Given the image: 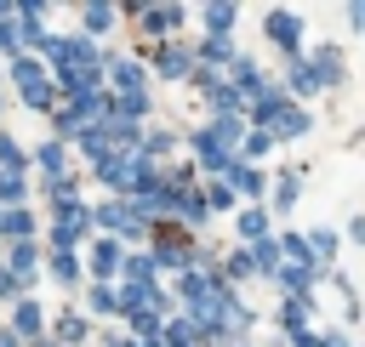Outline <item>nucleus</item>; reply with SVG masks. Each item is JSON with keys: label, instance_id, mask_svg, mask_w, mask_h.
I'll list each match as a JSON object with an SVG mask.
<instances>
[{"label": "nucleus", "instance_id": "nucleus-1", "mask_svg": "<svg viewBox=\"0 0 365 347\" xmlns=\"http://www.w3.org/2000/svg\"><path fill=\"white\" fill-rule=\"evenodd\" d=\"M137 23L148 34H171V28H182V6H137Z\"/></svg>", "mask_w": 365, "mask_h": 347}, {"label": "nucleus", "instance_id": "nucleus-2", "mask_svg": "<svg viewBox=\"0 0 365 347\" xmlns=\"http://www.w3.org/2000/svg\"><path fill=\"white\" fill-rule=\"evenodd\" d=\"M91 216H97V222H103V228H120V233H125V239H137V233H143V222H137V216H131V210H125V205H120V199H103V205H97V210H91Z\"/></svg>", "mask_w": 365, "mask_h": 347}, {"label": "nucleus", "instance_id": "nucleus-3", "mask_svg": "<svg viewBox=\"0 0 365 347\" xmlns=\"http://www.w3.org/2000/svg\"><path fill=\"white\" fill-rule=\"evenodd\" d=\"M297 28H302V23H297L291 11H268V17H262V34H268V40H279L285 51H297V40H302Z\"/></svg>", "mask_w": 365, "mask_h": 347}, {"label": "nucleus", "instance_id": "nucleus-4", "mask_svg": "<svg viewBox=\"0 0 365 347\" xmlns=\"http://www.w3.org/2000/svg\"><path fill=\"white\" fill-rule=\"evenodd\" d=\"M308 74H314V85H336L342 80V51L336 46H319L314 63H308Z\"/></svg>", "mask_w": 365, "mask_h": 347}, {"label": "nucleus", "instance_id": "nucleus-5", "mask_svg": "<svg viewBox=\"0 0 365 347\" xmlns=\"http://www.w3.org/2000/svg\"><path fill=\"white\" fill-rule=\"evenodd\" d=\"M160 74H165V80H188V74H194V57H188L182 46H165V51H160Z\"/></svg>", "mask_w": 365, "mask_h": 347}, {"label": "nucleus", "instance_id": "nucleus-6", "mask_svg": "<svg viewBox=\"0 0 365 347\" xmlns=\"http://www.w3.org/2000/svg\"><path fill=\"white\" fill-rule=\"evenodd\" d=\"M57 85L74 91V97H91L97 91V68H57Z\"/></svg>", "mask_w": 365, "mask_h": 347}, {"label": "nucleus", "instance_id": "nucleus-7", "mask_svg": "<svg viewBox=\"0 0 365 347\" xmlns=\"http://www.w3.org/2000/svg\"><path fill=\"white\" fill-rule=\"evenodd\" d=\"M279 114H285V91H279V85H262V97H257V119L274 131V125H279Z\"/></svg>", "mask_w": 365, "mask_h": 347}, {"label": "nucleus", "instance_id": "nucleus-8", "mask_svg": "<svg viewBox=\"0 0 365 347\" xmlns=\"http://www.w3.org/2000/svg\"><path fill=\"white\" fill-rule=\"evenodd\" d=\"M171 216H182V222H205L211 210H205V193H171Z\"/></svg>", "mask_w": 365, "mask_h": 347}, {"label": "nucleus", "instance_id": "nucleus-9", "mask_svg": "<svg viewBox=\"0 0 365 347\" xmlns=\"http://www.w3.org/2000/svg\"><path fill=\"white\" fill-rule=\"evenodd\" d=\"M114 85H120V97H137V91H143V68H137L131 57H120V63H114Z\"/></svg>", "mask_w": 365, "mask_h": 347}, {"label": "nucleus", "instance_id": "nucleus-10", "mask_svg": "<svg viewBox=\"0 0 365 347\" xmlns=\"http://www.w3.org/2000/svg\"><path fill=\"white\" fill-rule=\"evenodd\" d=\"M148 262H160V267H182V273H188V262H194V250H188V245H177V239H165V245H160V250H154Z\"/></svg>", "mask_w": 365, "mask_h": 347}, {"label": "nucleus", "instance_id": "nucleus-11", "mask_svg": "<svg viewBox=\"0 0 365 347\" xmlns=\"http://www.w3.org/2000/svg\"><path fill=\"white\" fill-rule=\"evenodd\" d=\"M234 17H240V11H234V6H222V0H217V6H205V23H211V40H228V28H234Z\"/></svg>", "mask_w": 365, "mask_h": 347}, {"label": "nucleus", "instance_id": "nucleus-12", "mask_svg": "<svg viewBox=\"0 0 365 347\" xmlns=\"http://www.w3.org/2000/svg\"><path fill=\"white\" fill-rule=\"evenodd\" d=\"M302 245H308V262H331V250H336V233H331V228H314Z\"/></svg>", "mask_w": 365, "mask_h": 347}, {"label": "nucleus", "instance_id": "nucleus-13", "mask_svg": "<svg viewBox=\"0 0 365 347\" xmlns=\"http://www.w3.org/2000/svg\"><path fill=\"white\" fill-rule=\"evenodd\" d=\"M34 256H40V250H34V245H29V239H17V245H11V256H6V262H11V267H6V273H11V279H17V273H23V279H29V273H34Z\"/></svg>", "mask_w": 365, "mask_h": 347}, {"label": "nucleus", "instance_id": "nucleus-14", "mask_svg": "<svg viewBox=\"0 0 365 347\" xmlns=\"http://www.w3.org/2000/svg\"><path fill=\"white\" fill-rule=\"evenodd\" d=\"M228 182H234L240 193H262V171H251L245 159H234V171H228Z\"/></svg>", "mask_w": 365, "mask_h": 347}, {"label": "nucleus", "instance_id": "nucleus-15", "mask_svg": "<svg viewBox=\"0 0 365 347\" xmlns=\"http://www.w3.org/2000/svg\"><path fill=\"white\" fill-rule=\"evenodd\" d=\"M245 262H251L257 273H274V267H279V245H274V239H262L257 250H245Z\"/></svg>", "mask_w": 365, "mask_h": 347}, {"label": "nucleus", "instance_id": "nucleus-16", "mask_svg": "<svg viewBox=\"0 0 365 347\" xmlns=\"http://www.w3.org/2000/svg\"><path fill=\"white\" fill-rule=\"evenodd\" d=\"M0 233H11V239H29V233H34V216H29V210H17V205H11V210H6V216H0Z\"/></svg>", "mask_w": 365, "mask_h": 347}, {"label": "nucleus", "instance_id": "nucleus-17", "mask_svg": "<svg viewBox=\"0 0 365 347\" xmlns=\"http://www.w3.org/2000/svg\"><path fill=\"white\" fill-rule=\"evenodd\" d=\"M80 23H86L91 34H108V23H114V6H103V0H97V6H86V11H80Z\"/></svg>", "mask_w": 365, "mask_h": 347}, {"label": "nucleus", "instance_id": "nucleus-18", "mask_svg": "<svg viewBox=\"0 0 365 347\" xmlns=\"http://www.w3.org/2000/svg\"><path fill=\"white\" fill-rule=\"evenodd\" d=\"M11 80H17L23 91H29V85H46V74H40V63H34V57H17V63H11Z\"/></svg>", "mask_w": 365, "mask_h": 347}, {"label": "nucleus", "instance_id": "nucleus-19", "mask_svg": "<svg viewBox=\"0 0 365 347\" xmlns=\"http://www.w3.org/2000/svg\"><path fill=\"white\" fill-rule=\"evenodd\" d=\"M302 131H308V114H302V108H285V114H279V125H274L268 137H302Z\"/></svg>", "mask_w": 365, "mask_h": 347}, {"label": "nucleus", "instance_id": "nucleus-20", "mask_svg": "<svg viewBox=\"0 0 365 347\" xmlns=\"http://www.w3.org/2000/svg\"><path fill=\"white\" fill-rule=\"evenodd\" d=\"M114 262H120V245H114V239H97V245H91V267H97V273H114Z\"/></svg>", "mask_w": 365, "mask_h": 347}, {"label": "nucleus", "instance_id": "nucleus-21", "mask_svg": "<svg viewBox=\"0 0 365 347\" xmlns=\"http://www.w3.org/2000/svg\"><path fill=\"white\" fill-rule=\"evenodd\" d=\"M46 319H40V307L34 301H17V324H11V336H34Z\"/></svg>", "mask_w": 365, "mask_h": 347}, {"label": "nucleus", "instance_id": "nucleus-22", "mask_svg": "<svg viewBox=\"0 0 365 347\" xmlns=\"http://www.w3.org/2000/svg\"><path fill=\"white\" fill-rule=\"evenodd\" d=\"M0 176H23V148L11 137H0Z\"/></svg>", "mask_w": 365, "mask_h": 347}, {"label": "nucleus", "instance_id": "nucleus-23", "mask_svg": "<svg viewBox=\"0 0 365 347\" xmlns=\"http://www.w3.org/2000/svg\"><path fill=\"white\" fill-rule=\"evenodd\" d=\"M34 165H46V176H63V142H40Z\"/></svg>", "mask_w": 365, "mask_h": 347}, {"label": "nucleus", "instance_id": "nucleus-24", "mask_svg": "<svg viewBox=\"0 0 365 347\" xmlns=\"http://www.w3.org/2000/svg\"><path fill=\"white\" fill-rule=\"evenodd\" d=\"M51 273H57L63 284H74V279H80V262H74V250H57V256H51Z\"/></svg>", "mask_w": 365, "mask_h": 347}, {"label": "nucleus", "instance_id": "nucleus-25", "mask_svg": "<svg viewBox=\"0 0 365 347\" xmlns=\"http://www.w3.org/2000/svg\"><path fill=\"white\" fill-rule=\"evenodd\" d=\"M302 319H308V296H291L285 313H279V324H285V330H302Z\"/></svg>", "mask_w": 365, "mask_h": 347}, {"label": "nucleus", "instance_id": "nucleus-26", "mask_svg": "<svg viewBox=\"0 0 365 347\" xmlns=\"http://www.w3.org/2000/svg\"><path fill=\"white\" fill-rule=\"evenodd\" d=\"M205 210H234V188H228V182H217V188L205 193Z\"/></svg>", "mask_w": 365, "mask_h": 347}, {"label": "nucleus", "instance_id": "nucleus-27", "mask_svg": "<svg viewBox=\"0 0 365 347\" xmlns=\"http://www.w3.org/2000/svg\"><path fill=\"white\" fill-rule=\"evenodd\" d=\"M262 228H268L262 210H240V233H245V239H262Z\"/></svg>", "mask_w": 365, "mask_h": 347}, {"label": "nucleus", "instance_id": "nucleus-28", "mask_svg": "<svg viewBox=\"0 0 365 347\" xmlns=\"http://www.w3.org/2000/svg\"><path fill=\"white\" fill-rule=\"evenodd\" d=\"M23 102H29V108H51V102H57V91H51V85H29V91H23Z\"/></svg>", "mask_w": 365, "mask_h": 347}, {"label": "nucleus", "instance_id": "nucleus-29", "mask_svg": "<svg viewBox=\"0 0 365 347\" xmlns=\"http://www.w3.org/2000/svg\"><path fill=\"white\" fill-rule=\"evenodd\" d=\"M274 279H279L285 290H302V284H308V273H302V267H285V262L274 267Z\"/></svg>", "mask_w": 365, "mask_h": 347}, {"label": "nucleus", "instance_id": "nucleus-30", "mask_svg": "<svg viewBox=\"0 0 365 347\" xmlns=\"http://www.w3.org/2000/svg\"><path fill=\"white\" fill-rule=\"evenodd\" d=\"M291 91H297V97H308V91H314V74H308V63H297V68H291Z\"/></svg>", "mask_w": 365, "mask_h": 347}, {"label": "nucleus", "instance_id": "nucleus-31", "mask_svg": "<svg viewBox=\"0 0 365 347\" xmlns=\"http://www.w3.org/2000/svg\"><path fill=\"white\" fill-rule=\"evenodd\" d=\"M57 336H63L68 347H74V341H86V319H63V324H57Z\"/></svg>", "mask_w": 365, "mask_h": 347}, {"label": "nucleus", "instance_id": "nucleus-32", "mask_svg": "<svg viewBox=\"0 0 365 347\" xmlns=\"http://www.w3.org/2000/svg\"><path fill=\"white\" fill-rule=\"evenodd\" d=\"M91 313H114V290H108V284L91 290Z\"/></svg>", "mask_w": 365, "mask_h": 347}, {"label": "nucleus", "instance_id": "nucleus-33", "mask_svg": "<svg viewBox=\"0 0 365 347\" xmlns=\"http://www.w3.org/2000/svg\"><path fill=\"white\" fill-rule=\"evenodd\" d=\"M0 199L17 205V199H23V176H0Z\"/></svg>", "mask_w": 365, "mask_h": 347}, {"label": "nucleus", "instance_id": "nucleus-34", "mask_svg": "<svg viewBox=\"0 0 365 347\" xmlns=\"http://www.w3.org/2000/svg\"><path fill=\"white\" fill-rule=\"evenodd\" d=\"M291 199H297V176H285V182L274 188V205H291Z\"/></svg>", "mask_w": 365, "mask_h": 347}, {"label": "nucleus", "instance_id": "nucleus-35", "mask_svg": "<svg viewBox=\"0 0 365 347\" xmlns=\"http://www.w3.org/2000/svg\"><path fill=\"white\" fill-rule=\"evenodd\" d=\"M228 57V40H205V63H222Z\"/></svg>", "mask_w": 365, "mask_h": 347}, {"label": "nucleus", "instance_id": "nucleus-36", "mask_svg": "<svg viewBox=\"0 0 365 347\" xmlns=\"http://www.w3.org/2000/svg\"><path fill=\"white\" fill-rule=\"evenodd\" d=\"M0 51H17V28H11L6 17H0Z\"/></svg>", "mask_w": 365, "mask_h": 347}, {"label": "nucleus", "instance_id": "nucleus-37", "mask_svg": "<svg viewBox=\"0 0 365 347\" xmlns=\"http://www.w3.org/2000/svg\"><path fill=\"white\" fill-rule=\"evenodd\" d=\"M0 296H17V279H11L6 267H0Z\"/></svg>", "mask_w": 365, "mask_h": 347}, {"label": "nucleus", "instance_id": "nucleus-38", "mask_svg": "<svg viewBox=\"0 0 365 347\" xmlns=\"http://www.w3.org/2000/svg\"><path fill=\"white\" fill-rule=\"evenodd\" d=\"M297 347H319V336H308V330H297Z\"/></svg>", "mask_w": 365, "mask_h": 347}, {"label": "nucleus", "instance_id": "nucleus-39", "mask_svg": "<svg viewBox=\"0 0 365 347\" xmlns=\"http://www.w3.org/2000/svg\"><path fill=\"white\" fill-rule=\"evenodd\" d=\"M0 347H23V341H17V336H11V330H0Z\"/></svg>", "mask_w": 365, "mask_h": 347}, {"label": "nucleus", "instance_id": "nucleus-40", "mask_svg": "<svg viewBox=\"0 0 365 347\" xmlns=\"http://www.w3.org/2000/svg\"><path fill=\"white\" fill-rule=\"evenodd\" d=\"M131 347H160V336H143V341H131Z\"/></svg>", "mask_w": 365, "mask_h": 347}]
</instances>
